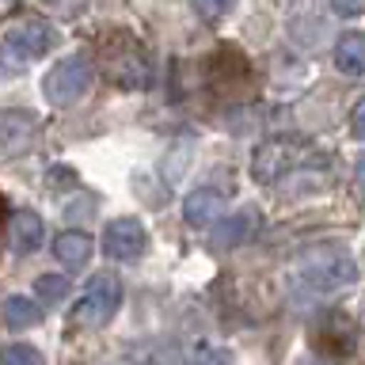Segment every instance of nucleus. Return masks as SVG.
I'll list each match as a JSON object with an SVG mask.
<instances>
[{"label":"nucleus","instance_id":"4468645a","mask_svg":"<svg viewBox=\"0 0 365 365\" xmlns=\"http://www.w3.org/2000/svg\"><path fill=\"white\" fill-rule=\"evenodd\" d=\"M53 255L61 267H84V262L91 259V236L88 232H61L53 244Z\"/></svg>","mask_w":365,"mask_h":365},{"label":"nucleus","instance_id":"4be33fe9","mask_svg":"<svg viewBox=\"0 0 365 365\" xmlns=\"http://www.w3.org/2000/svg\"><path fill=\"white\" fill-rule=\"evenodd\" d=\"M73 179H76V175H73L68 168H53V171H50V187H53V190H57V187H73Z\"/></svg>","mask_w":365,"mask_h":365},{"label":"nucleus","instance_id":"9b49d317","mask_svg":"<svg viewBox=\"0 0 365 365\" xmlns=\"http://www.w3.org/2000/svg\"><path fill=\"white\" fill-rule=\"evenodd\" d=\"M42 236H46V225H42V217L34 213V210H19V213H11L8 244H11V251H16V255H31V251H38Z\"/></svg>","mask_w":365,"mask_h":365},{"label":"nucleus","instance_id":"1a4fd4ad","mask_svg":"<svg viewBox=\"0 0 365 365\" xmlns=\"http://www.w3.org/2000/svg\"><path fill=\"white\" fill-rule=\"evenodd\" d=\"M316 346L324 354H331V358H346V354L358 346V327H354L342 312H331L324 324L316 327Z\"/></svg>","mask_w":365,"mask_h":365},{"label":"nucleus","instance_id":"ddd939ff","mask_svg":"<svg viewBox=\"0 0 365 365\" xmlns=\"http://www.w3.org/2000/svg\"><path fill=\"white\" fill-rule=\"evenodd\" d=\"M335 68L342 76H365V34L346 31L335 42Z\"/></svg>","mask_w":365,"mask_h":365},{"label":"nucleus","instance_id":"5701e85b","mask_svg":"<svg viewBox=\"0 0 365 365\" xmlns=\"http://www.w3.org/2000/svg\"><path fill=\"white\" fill-rule=\"evenodd\" d=\"M354 182H358V190L365 194V156L358 160V164H354Z\"/></svg>","mask_w":365,"mask_h":365},{"label":"nucleus","instance_id":"dca6fc26","mask_svg":"<svg viewBox=\"0 0 365 365\" xmlns=\"http://www.w3.org/2000/svg\"><path fill=\"white\" fill-rule=\"evenodd\" d=\"M65 297H68L65 274H38V278H34V301L38 304H61Z\"/></svg>","mask_w":365,"mask_h":365},{"label":"nucleus","instance_id":"f257e3e1","mask_svg":"<svg viewBox=\"0 0 365 365\" xmlns=\"http://www.w3.org/2000/svg\"><path fill=\"white\" fill-rule=\"evenodd\" d=\"M99 61L107 68V76L125 91H145L153 84V65H148V53L141 50V42H133L130 34L114 31L103 38L99 46Z\"/></svg>","mask_w":365,"mask_h":365},{"label":"nucleus","instance_id":"0eeeda50","mask_svg":"<svg viewBox=\"0 0 365 365\" xmlns=\"http://www.w3.org/2000/svg\"><path fill=\"white\" fill-rule=\"evenodd\" d=\"M148 236H145V225L137 221V217H118V221H110L103 228V251H107V259L114 262H130L145 251Z\"/></svg>","mask_w":365,"mask_h":365},{"label":"nucleus","instance_id":"a878e982","mask_svg":"<svg viewBox=\"0 0 365 365\" xmlns=\"http://www.w3.org/2000/svg\"><path fill=\"white\" fill-rule=\"evenodd\" d=\"M361 267H365V259H361Z\"/></svg>","mask_w":365,"mask_h":365},{"label":"nucleus","instance_id":"412c9836","mask_svg":"<svg viewBox=\"0 0 365 365\" xmlns=\"http://www.w3.org/2000/svg\"><path fill=\"white\" fill-rule=\"evenodd\" d=\"M350 133L358 137V141H365V99L354 107V114H350Z\"/></svg>","mask_w":365,"mask_h":365},{"label":"nucleus","instance_id":"2eb2a0df","mask_svg":"<svg viewBox=\"0 0 365 365\" xmlns=\"http://www.w3.org/2000/svg\"><path fill=\"white\" fill-rule=\"evenodd\" d=\"M42 319V308L31 301V297H23V293H16V297H8L4 301V324L11 327V331H27V327H34Z\"/></svg>","mask_w":365,"mask_h":365},{"label":"nucleus","instance_id":"6e6552de","mask_svg":"<svg viewBox=\"0 0 365 365\" xmlns=\"http://www.w3.org/2000/svg\"><path fill=\"white\" fill-rule=\"evenodd\" d=\"M34 133H38V118L31 110H0V156L27 153Z\"/></svg>","mask_w":365,"mask_h":365},{"label":"nucleus","instance_id":"7ed1b4c3","mask_svg":"<svg viewBox=\"0 0 365 365\" xmlns=\"http://www.w3.org/2000/svg\"><path fill=\"white\" fill-rule=\"evenodd\" d=\"M312 160H319V153L304 137H270L251 156V175H255V182H278L293 168L312 164Z\"/></svg>","mask_w":365,"mask_h":365},{"label":"nucleus","instance_id":"f3484780","mask_svg":"<svg viewBox=\"0 0 365 365\" xmlns=\"http://www.w3.org/2000/svg\"><path fill=\"white\" fill-rule=\"evenodd\" d=\"M0 365H42V354L16 342V346H0Z\"/></svg>","mask_w":365,"mask_h":365},{"label":"nucleus","instance_id":"423d86ee","mask_svg":"<svg viewBox=\"0 0 365 365\" xmlns=\"http://www.w3.org/2000/svg\"><path fill=\"white\" fill-rule=\"evenodd\" d=\"M53 27L50 23H42V19H23L16 23V27H8L4 34V53L8 57H16V65L23 61H34V57H42V53H50L53 50Z\"/></svg>","mask_w":365,"mask_h":365},{"label":"nucleus","instance_id":"b1692460","mask_svg":"<svg viewBox=\"0 0 365 365\" xmlns=\"http://www.w3.org/2000/svg\"><path fill=\"white\" fill-rule=\"evenodd\" d=\"M301 365H316V361H301Z\"/></svg>","mask_w":365,"mask_h":365},{"label":"nucleus","instance_id":"6ab92c4d","mask_svg":"<svg viewBox=\"0 0 365 365\" xmlns=\"http://www.w3.org/2000/svg\"><path fill=\"white\" fill-rule=\"evenodd\" d=\"M327 4L342 19H354V16H361V11H365V0H327Z\"/></svg>","mask_w":365,"mask_h":365},{"label":"nucleus","instance_id":"39448f33","mask_svg":"<svg viewBox=\"0 0 365 365\" xmlns=\"http://www.w3.org/2000/svg\"><path fill=\"white\" fill-rule=\"evenodd\" d=\"M118 304H122V282L114 278V274H96V278L88 282L84 297H80V304H76V324L80 327L110 324L114 312H118Z\"/></svg>","mask_w":365,"mask_h":365},{"label":"nucleus","instance_id":"393cba45","mask_svg":"<svg viewBox=\"0 0 365 365\" xmlns=\"http://www.w3.org/2000/svg\"><path fill=\"white\" fill-rule=\"evenodd\" d=\"M50 4H61V0H50Z\"/></svg>","mask_w":365,"mask_h":365},{"label":"nucleus","instance_id":"a211bd4d","mask_svg":"<svg viewBox=\"0 0 365 365\" xmlns=\"http://www.w3.org/2000/svg\"><path fill=\"white\" fill-rule=\"evenodd\" d=\"M232 4L236 0H190V8L198 11L202 19H221V16H228V11H232Z\"/></svg>","mask_w":365,"mask_h":365},{"label":"nucleus","instance_id":"9d476101","mask_svg":"<svg viewBox=\"0 0 365 365\" xmlns=\"http://www.w3.org/2000/svg\"><path fill=\"white\" fill-rule=\"evenodd\" d=\"M255 232H259V210H251V205H247V210H240L232 217H221V221L213 225L210 244L228 251V247H236V244H247Z\"/></svg>","mask_w":365,"mask_h":365},{"label":"nucleus","instance_id":"aec40b11","mask_svg":"<svg viewBox=\"0 0 365 365\" xmlns=\"http://www.w3.org/2000/svg\"><path fill=\"white\" fill-rule=\"evenodd\" d=\"M194 365H228V354L213 350V346H202L198 358H194Z\"/></svg>","mask_w":365,"mask_h":365},{"label":"nucleus","instance_id":"f8f14e48","mask_svg":"<svg viewBox=\"0 0 365 365\" xmlns=\"http://www.w3.org/2000/svg\"><path fill=\"white\" fill-rule=\"evenodd\" d=\"M221 213H225V194L221 190L202 187V190H194L182 198V221L187 225H217Z\"/></svg>","mask_w":365,"mask_h":365},{"label":"nucleus","instance_id":"f03ea898","mask_svg":"<svg viewBox=\"0 0 365 365\" xmlns=\"http://www.w3.org/2000/svg\"><path fill=\"white\" fill-rule=\"evenodd\" d=\"M358 282V262L346 251H312L297 262V285H304L308 293L331 297L342 293Z\"/></svg>","mask_w":365,"mask_h":365},{"label":"nucleus","instance_id":"20e7f679","mask_svg":"<svg viewBox=\"0 0 365 365\" xmlns=\"http://www.w3.org/2000/svg\"><path fill=\"white\" fill-rule=\"evenodd\" d=\"M88 88H91V61L80 57V53L57 61L42 80V91H46V99H50L53 107H73Z\"/></svg>","mask_w":365,"mask_h":365}]
</instances>
